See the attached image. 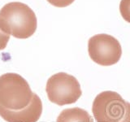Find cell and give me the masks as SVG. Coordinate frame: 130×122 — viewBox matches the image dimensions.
I'll return each mask as SVG.
<instances>
[{
	"instance_id": "3",
	"label": "cell",
	"mask_w": 130,
	"mask_h": 122,
	"mask_svg": "<svg viewBox=\"0 0 130 122\" xmlns=\"http://www.w3.org/2000/svg\"><path fill=\"white\" fill-rule=\"evenodd\" d=\"M92 112L97 122H130V103L115 91H103L93 102Z\"/></svg>"
},
{
	"instance_id": "4",
	"label": "cell",
	"mask_w": 130,
	"mask_h": 122,
	"mask_svg": "<svg viewBox=\"0 0 130 122\" xmlns=\"http://www.w3.org/2000/svg\"><path fill=\"white\" fill-rule=\"evenodd\" d=\"M46 91L49 100L59 106L74 103L82 95L79 81L66 72L51 76L47 81Z\"/></svg>"
},
{
	"instance_id": "8",
	"label": "cell",
	"mask_w": 130,
	"mask_h": 122,
	"mask_svg": "<svg viewBox=\"0 0 130 122\" xmlns=\"http://www.w3.org/2000/svg\"><path fill=\"white\" fill-rule=\"evenodd\" d=\"M120 11L125 21L130 23V0H121Z\"/></svg>"
},
{
	"instance_id": "7",
	"label": "cell",
	"mask_w": 130,
	"mask_h": 122,
	"mask_svg": "<svg viewBox=\"0 0 130 122\" xmlns=\"http://www.w3.org/2000/svg\"><path fill=\"white\" fill-rule=\"evenodd\" d=\"M56 122H93V119L85 110L73 108L63 110L57 117Z\"/></svg>"
},
{
	"instance_id": "10",
	"label": "cell",
	"mask_w": 130,
	"mask_h": 122,
	"mask_svg": "<svg viewBox=\"0 0 130 122\" xmlns=\"http://www.w3.org/2000/svg\"><path fill=\"white\" fill-rule=\"evenodd\" d=\"M10 39V35L4 33L0 28V51L5 49L8 43V41Z\"/></svg>"
},
{
	"instance_id": "5",
	"label": "cell",
	"mask_w": 130,
	"mask_h": 122,
	"mask_svg": "<svg viewBox=\"0 0 130 122\" xmlns=\"http://www.w3.org/2000/svg\"><path fill=\"white\" fill-rule=\"evenodd\" d=\"M88 52L93 62L102 66H111L119 62L122 48L119 41L113 36L101 34L89 38Z\"/></svg>"
},
{
	"instance_id": "6",
	"label": "cell",
	"mask_w": 130,
	"mask_h": 122,
	"mask_svg": "<svg viewBox=\"0 0 130 122\" xmlns=\"http://www.w3.org/2000/svg\"><path fill=\"white\" fill-rule=\"evenodd\" d=\"M42 112V103L37 94L26 108L20 110H9L0 105V116L7 122H37Z\"/></svg>"
},
{
	"instance_id": "1",
	"label": "cell",
	"mask_w": 130,
	"mask_h": 122,
	"mask_svg": "<svg viewBox=\"0 0 130 122\" xmlns=\"http://www.w3.org/2000/svg\"><path fill=\"white\" fill-rule=\"evenodd\" d=\"M37 26L38 20L34 11L23 3H8L0 10V28L16 38H30Z\"/></svg>"
},
{
	"instance_id": "2",
	"label": "cell",
	"mask_w": 130,
	"mask_h": 122,
	"mask_svg": "<svg viewBox=\"0 0 130 122\" xmlns=\"http://www.w3.org/2000/svg\"><path fill=\"white\" fill-rule=\"evenodd\" d=\"M34 96L29 85L17 73L0 77V105L9 110H20L30 103Z\"/></svg>"
},
{
	"instance_id": "9",
	"label": "cell",
	"mask_w": 130,
	"mask_h": 122,
	"mask_svg": "<svg viewBox=\"0 0 130 122\" xmlns=\"http://www.w3.org/2000/svg\"><path fill=\"white\" fill-rule=\"evenodd\" d=\"M75 0H47L48 3H50L51 5L57 7H65L74 2Z\"/></svg>"
}]
</instances>
